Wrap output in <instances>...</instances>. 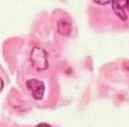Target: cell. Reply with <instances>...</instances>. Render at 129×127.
Instances as JSON below:
<instances>
[{"mask_svg":"<svg viewBox=\"0 0 129 127\" xmlns=\"http://www.w3.org/2000/svg\"><path fill=\"white\" fill-rule=\"evenodd\" d=\"M30 60L33 67L38 70H44L49 67L47 53L40 48L33 49L30 55Z\"/></svg>","mask_w":129,"mask_h":127,"instance_id":"obj_1","label":"cell"},{"mask_svg":"<svg viewBox=\"0 0 129 127\" xmlns=\"http://www.w3.org/2000/svg\"><path fill=\"white\" fill-rule=\"evenodd\" d=\"M26 86L27 90L31 92V95L35 100H41L43 98L45 92V86L42 81L36 80V79H32V80H27Z\"/></svg>","mask_w":129,"mask_h":127,"instance_id":"obj_2","label":"cell"},{"mask_svg":"<svg viewBox=\"0 0 129 127\" xmlns=\"http://www.w3.org/2000/svg\"><path fill=\"white\" fill-rule=\"evenodd\" d=\"M113 9L120 19L125 21L128 18L129 0H113Z\"/></svg>","mask_w":129,"mask_h":127,"instance_id":"obj_3","label":"cell"},{"mask_svg":"<svg viewBox=\"0 0 129 127\" xmlns=\"http://www.w3.org/2000/svg\"><path fill=\"white\" fill-rule=\"evenodd\" d=\"M57 29H58V32L61 34V35H64V36H68L70 35V33H71V29H72V27H71V25H70V23L66 20H60L57 24Z\"/></svg>","mask_w":129,"mask_h":127,"instance_id":"obj_4","label":"cell"},{"mask_svg":"<svg viewBox=\"0 0 129 127\" xmlns=\"http://www.w3.org/2000/svg\"><path fill=\"white\" fill-rule=\"evenodd\" d=\"M111 1H113V0H93V2L96 3L97 5H101V6L106 5V4L110 3Z\"/></svg>","mask_w":129,"mask_h":127,"instance_id":"obj_5","label":"cell"},{"mask_svg":"<svg viewBox=\"0 0 129 127\" xmlns=\"http://www.w3.org/2000/svg\"><path fill=\"white\" fill-rule=\"evenodd\" d=\"M36 127H51L50 124H47V123H40V124L37 125Z\"/></svg>","mask_w":129,"mask_h":127,"instance_id":"obj_6","label":"cell"},{"mask_svg":"<svg viewBox=\"0 0 129 127\" xmlns=\"http://www.w3.org/2000/svg\"><path fill=\"white\" fill-rule=\"evenodd\" d=\"M3 86H4V83H3V80H1V78H0V92L2 91L3 89Z\"/></svg>","mask_w":129,"mask_h":127,"instance_id":"obj_7","label":"cell"}]
</instances>
